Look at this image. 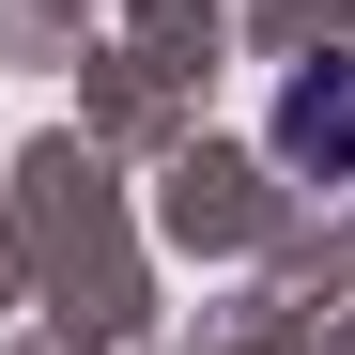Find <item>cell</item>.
Returning <instances> with one entry per match:
<instances>
[{
    "label": "cell",
    "instance_id": "obj_1",
    "mask_svg": "<svg viewBox=\"0 0 355 355\" xmlns=\"http://www.w3.org/2000/svg\"><path fill=\"white\" fill-rule=\"evenodd\" d=\"M293 170H355V62H293L278 78V124H263Z\"/></svg>",
    "mask_w": 355,
    "mask_h": 355
}]
</instances>
